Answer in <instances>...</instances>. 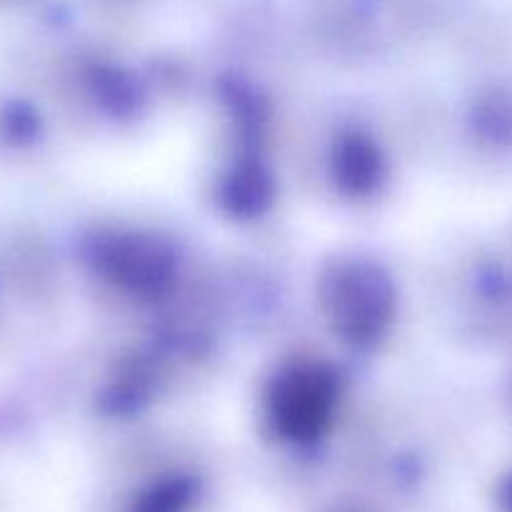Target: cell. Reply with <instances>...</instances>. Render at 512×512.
<instances>
[{
  "label": "cell",
  "instance_id": "7a4b0ae2",
  "mask_svg": "<svg viewBox=\"0 0 512 512\" xmlns=\"http://www.w3.org/2000/svg\"><path fill=\"white\" fill-rule=\"evenodd\" d=\"M275 418L295 433L320 428L335 405V380L320 368H295L273 395Z\"/></svg>",
  "mask_w": 512,
  "mask_h": 512
},
{
  "label": "cell",
  "instance_id": "6da1fadb",
  "mask_svg": "<svg viewBox=\"0 0 512 512\" xmlns=\"http://www.w3.org/2000/svg\"><path fill=\"white\" fill-rule=\"evenodd\" d=\"M330 318L348 338H370L383 328L390 308V293L375 270L360 265L338 270L325 288Z\"/></svg>",
  "mask_w": 512,
  "mask_h": 512
}]
</instances>
